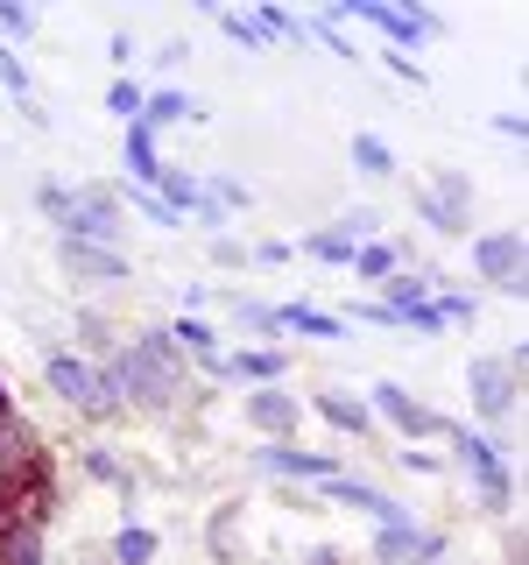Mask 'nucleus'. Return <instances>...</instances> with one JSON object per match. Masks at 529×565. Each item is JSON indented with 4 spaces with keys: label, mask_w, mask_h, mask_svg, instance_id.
Returning <instances> with one entry per match:
<instances>
[{
    "label": "nucleus",
    "mask_w": 529,
    "mask_h": 565,
    "mask_svg": "<svg viewBox=\"0 0 529 565\" xmlns=\"http://www.w3.org/2000/svg\"><path fill=\"white\" fill-rule=\"evenodd\" d=\"M473 276L494 282L501 297H522V234L516 226H494V234L473 241Z\"/></svg>",
    "instance_id": "6e6552de"
},
{
    "label": "nucleus",
    "mask_w": 529,
    "mask_h": 565,
    "mask_svg": "<svg viewBox=\"0 0 529 565\" xmlns=\"http://www.w3.org/2000/svg\"><path fill=\"white\" fill-rule=\"evenodd\" d=\"M219 29L234 35L240 50H269V43H261V29H255V14H219Z\"/></svg>",
    "instance_id": "473e14b6"
},
{
    "label": "nucleus",
    "mask_w": 529,
    "mask_h": 565,
    "mask_svg": "<svg viewBox=\"0 0 529 565\" xmlns=\"http://www.w3.org/2000/svg\"><path fill=\"white\" fill-rule=\"evenodd\" d=\"M43 382H50V396H64L71 411H85V417H114L120 411V396L106 388V375H99V361H85V353H50L43 361Z\"/></svg>",
    "instance_id": "20e7f679"
},
{
    "label": "nucleus",
    "mask_w": 529,
    "mask_h": 565,
    "mask_svg": "<svg viewBox=\"0 0 529 565\" xmlns=\"http://www.w3.org/2000/svg\"><path fill=\"white\" fill-rule=\"evenodd\" d=\"M114 565H155V530H141V523H128L114 537V552H106Z\"/></svg>",
    "instance_id": "5701e85b"
},
{
    "label": "nucleus",
    "mask_w": 529,
    "mask_h": 565,
    "mask_svg": "<svg viewBox=\"0 0 529 565\" xmlns=\"http://www.w3.org/2000/svg\"><path fill=\"white\" fill-rule=\"evenodd\" d=\"M423 544H431V530H423L417 516H402V523H375V565H410Z\"/></svg>",
    "instance_id": "4468645a"
},
{
    "label": "nucleus",
    "mask_w": 529,
    "mask_h": 565,
    "mask_svg": "<svg viewBox=\"0 0 529 565\" xmlns=\"http://www.w3.org/2000/svg\"><path fill=\"white\" fill-rule=\"evenodd\" d=\"M247 424H255L261 438H290L296 424H304V403L290 396V388H247Z\"/></svg>",
    "instance_id": "9b49d317"
},
{
    "label": "nucleus",
    "mask_w": 529,
    "mask_h": 565,
    "mask_svg": "<svg viewBox=\"0 0 529 565\" xmlns=\"http://www.w3.org/2000/svg\"><path fill=\"white\" fill-rule=\"evenodd\" d=\"M346 326H381V332H402V311H388L381 297H367V305L346 311Z\"/></svg>",
    "instance_id": "c756f323"
},
{
    "label": "nucleus",
    "mask_w": 529,
    "mask_h": 565,
    "mask_svg": "<svg viewBox=\"0 0 529 565\" xmlns=\"http://www.w3.org/2000/svg\"><path fill=\"white\" fill-rule=\"evenodd\" d=\"M255 467L276 473V481H311V488H325V481H339V473H346L339 452H304V446H290V438H261Z\"/></svg>",
    "instance_id": "0eeeda50"
},
{
    "label": "nucleus",
    "mask_w": 529,
    "mask_h": 565,
    "mask_svg": "<svg viewBox=\"0 0 529 565\" xmlns=\"http://www.w3.org/2000/svg\"><path fill=\"white\" fill-rule=\"evenodd\" d=\"M71 332H78L85 361H106V353L120 347V332H114V318H106V311H78V318H71Z\"/></svg>",
    "instance_id": "aec40b11"
},
{
    "label": "nucleus",
    "mask_w": 529,
    "mask_h": 565,
    "mask_svg": "<svg viewBox=\"0 0 529 565\" xmlns=\"http://www.w3.org/2000/svg\"><path fill=\"white\" fill-rule=\"evenodd\" d=\"M176 120H205V106L191 99L184 85H149V93H141V128L163 135V128H176Z\"/></svg>",
    "instance_id": "f8f14e48"
},
{
    "label": "nucleus",
    "mask_w": 529,
    "mask_h": 565,
    "mask_svg": "<svg viewBox=\"0 0 529 565\" xmlns=\"http://www.w3.org/2000/svg\"><path fill=\"white\" fill-rule=\"evenodd\" d=\"M304 565H346V558H339V544H317V552H311Z\"/></svg>",
    "instance_id": "79ce46f5"
},
{
    "label": "nucleus",
    "mask_w": 529,
    "mask_h": 565,
    "mask_svg": "<svg viewBox=\"0 0 529 565\" xmlns=\"http://www.w3.org/2000/svg\"><path fill=\"white\" fill-rule=\"evenodd\" d=\"M417 220L431 226V234H466V226H473V184H466V170L438 163L431 184L417 191Z\"/></svg>",
    "instance_id": "423d86ee"
},
{
    "label": "nucleus",
    "mask_w": 529,
    "mask_h": 565,
    "mask_svg": "<svg viewBox=\"0 0 529 565\" xmlns=\"http://www.w3.org/2000/svg\"><path fill=\"white\" fill-rule=\"evenodd\" d=\"M346 156H353V170H360V177H375V184H381V177H396V149H388L381 135H367V128L346 141Z\"/></svg>",
    "instance_id": "6ab92c4d"
},
{
    "label": "nucleus",
    "mask_w": 529,
    "mask_h": 565,
    "mask_svg": "<svg viewBox=\"0 0 529 565\" xmlns=\"http://www.w3.org/2000/svg\"><path fill=\"white\" fill-rule=\"evenodd\" d=\"M106 114L141 120V85H134V78H114V85H106Z\"/></svg>",
    "instance_id": "c85d7f7f"
},
{
    "label": "nucleus",
    "mask_w": 529,
    "mask_h": 565,
    "mask_svg": "<svg viewBox=\"0 0 529 565\" xmlns=\"http://www.w3.org/2000/svg\"><path fill=\"white\" fill-rule=\"evenodd\" d=\"M339 234H346L353 247L381 241V212H367V205H346V212H339Z\"/></svg>",
    "instance_id": "a878e982"
},
{
    "label": "nucleus",
    "mask_w": 529,
    "mask_h": 565,
    "mask_svg": "<svg viewBox=\"0 0 529 565\" xmlns=\"http://www.w3.org/2000/svg\"><path fill=\"white\" fill-rule=\"evenodd\" d=\"M106 64H120V71L134 64V35H128V29H114V35H106Z\"/></svg>",
    "instance_id": "58836bf2"
},
{
    "label": "nucleus",
    "mask_w": 529,
    "mask_h": 565,
    "mask_svg": "<svg viewBox=\"0 0 529 565\" xmlns=\"http://www.w3.org/2000/svg\"><path fill=\"white\" fill-rule=\"evenodd\" d=\"M396 269H402V247H396V241H367V247H353V276L375 282V290H381V282L396 276Z\"/></svg>",
    "instance_id": "a211bd4d"
},
{
    "label": "nucleus",
    "mask_w": 529,
    "mask_h": 565,
    "mask_svg": "<svg viewBox=\"0 0 529 565\" xmlns=\"http://www.w3.org/2000/svg\"><path fill=\"white\" fill-rule=\"evenodd\" d=\"M311 411L325 417L332 431H346V438H367V431H375V411H367V403H353L346 388H317V396H311Z\"/></svg>",
    "instance_id": "ddd939ff"
},
{
    "label": "nucleus",
    "mask_w": 529,
    "mask_h": 565,
    "mask_svg": "<svg viewBox=\"0 0 529 565\" xmlns=\"http://www.w3.org/2000/svg\"><path fill=\"white\" fill-rule=\"evenodd\" d=\"M212 262H219V269H247V241L219 234V241H212Z\"/></svg>",
    "instance_id": "c9c22d12"
},
{
    "label": "nucleus",
    "mask_w": 529,
    "mask_h": 565,
    "mask_svg": "<svg viewBox=\"0 0 529 565\" xmlns=\"http://www.w3.org/2000/svg\"><path fill=\"white\" fill-rule=\"evenodd\" d=\"M452 467L466 473L473 488H481V509H494V516H508L516 509V481H508V452L494 446L487 431H473V424H452Z\"/></svg>",
    "instance_id": "f03ea898"
},
{
    "label": "nucleus",
    "mask_w": 529,
    "mask_h": 565,
    "mask_svg": "<svg viewBox=\"0 0 529 565\" xmlns=\"http://www.w3.org/2000/svg\"><path fill=\"white\" fill-rule=\"evenodd\" d=\"M375 411L396 424L402 438H452V417H445V411H431L423 396H410L402 382H375Z\"/></svg>",
    "instance_id": "1a4fd4ad"
},
{
    "label": "nucleus",
    "mask_w": 529,
    "mask_h": 565,
    "mask_svg": "<svg viewBox=\"0 0 529 565\" xmlns=\"http://www.w3.org/2000/svg\"><path fill=\"white\" fill-rule=\"evenodd\" d=\"M35 205H43V220H50V226H64V212H71V184H35Z\"/></svg>",
    "instance_id": "2f4dec72"
},
{
    "label": "nucleus",
    "mask_w": 529,
    "mask_h": 565,
    "mask_svg": "<svg viewBox=\"0 0 529 565\" xmlns=\"http://www.w3.org/2000/svg\"><path fill=\"white\" fill-rule=\"evenodd\" d=\"M155 199H163L170 212H191V205H198V191H205V177H191L184 163H163V170H155Z\"/></svg>",
    "instance_id": "f3484780"
},
{
    "label": "nucleus",
    "mask_w": 529,
    "mask_h": 565,
    "mask_svg": "<svg viewBox=\"0 0 529 565\" xmlns=\"http://www.w3.org/2000/svg\"><path fill=\"white\" fill-rule=\"evenodd\" d=\"M304 255L311 262H332V269H353V241L339 234V226H317V234H304Z\"/></svg>",
    "instance_id": "4be33fe9"
},
{
    "label": "nucleus",
    "mask_w": 529,
    "mask_h": 565,
    "mask_svg": "<svg viewBox=\"0 0 529 565\" xmlns=\"http://www.w3.org/2000/svg\"><path fill=\"white\" fill-rule=\"evenodd\" d=\"M396 459H402L410 473H445V459H438V452H396Z\"/></svg>",
    "instance_id": "a19ab883"
},
{
    "label": "nucleus",
    "mask_w": 529,
    "mask_h": 565,
    "mask_svg": "<svg viewBox=\"0 0 529 565\" xmlns=\"http://www.w3.org/2000/svg\"><path fill=\"white\" fill-rule=\"evenodd\" d=\"M85 473H93V481H106V488H120V494H134V473L114 459V446H93V452H85Z\"/></svg>",
    "instance_id": "393cba45"
},
{
    "label": "nucleus",
    "mask_w": 529,
    "mask_h": 565,
    "mask_svg": "<svg viewBox=\"0 0 529 565\" xmlns=\"http://www.w3.org/2000/svg\"><path fill=\"white\" fill-rule=\"evenodd\" d=\"M0 85H8L14 99H29V71H22V57H14L8 43H0Z\"/></svg>",
    "instance_id": "72a5a7b5"
},
{
    "label": "nucleus",
    "mask_w": 529,
    "mask_h": 565,
    "mask_svg": "<svg viewBox=\"0 0 529 565\" xmlns=\"http://www.w3.org/2000/svg\"><path fill=\"white\" fill-rule=\"evenodd\" d=\"M431 305L445 311V326H473V297H458V290H438Z\"/></svg>",
    "instance_id": "f704fd0d"
},
{
    "label": "nucleus",
    "mask_w": 529,
    "mask_h": 565,
    "mask_svg": "<svg viewBox=\"0 0 529 565\" xmlns=\"http://www.w3.org/2000/svg\"><path fill=\"white\" fill-rule=\"evenodd\" d=\"M184 64H191V43H184V35H170V43H155V57H149V71H155V78H176Z\"/></svg>",
    "instance_id": "cd10ccee"
},
{
    "label": "nucleus",
    "mask_w": 529,
    "mask_h": 565,
    "mask_svg": "<svg viewBox=\"0 0 529 565\" xmlns=\"http://www.w3.org/2000/svg\"><path fill=\"white\" fill-rule=\"evenodd\" d=\"M226 311H234V326L255 332V340H282V318H276V305H261V297H226Z\"/></svg>",
    "instance_id": "412c9836"
},
{
    "label": "nucleus",
    "mask_w": 529,
    "mask_h": 565,
    "mask_svg": "<svg viewBox=\"0 0 529 565\" xmlns=\"http://www.w3.org/2000/svg\"><path fill=\"white\" fill-rule=\"evenodd\" d=\"M247 262H261V269H282V262H290V241H255V247H247Z\"/></svg>",
    "instance_id": "e433bc0d"
},
{
    "label": "nucleus",
    "mask_w": 529,
    "mask_h": 565,
    "mask_svg": "<svg viewBox=\"0 0 529 565\" xmlns=\"http://www.w3.org/2000/svg\"><path fill=\"white\" fill-rule=\"evenodd\" d=\"M78 565H114V558H106V552H85V558H78Z\"/></svg>",
    "instance_id": "37998d69"
},
{
    "label": "nucleus",
    "mask_w": 529,
    "mask_h": 565,
    "mask_svg": "<svg viewBox=\"0 0 529 565\" xmlns=\"http://www.w3.org/2000/svg\"><path fill=\"white\" fill-rule=\"evenodd\" d=\"M120 205H134L149 226H184V212H170L163 199H155V191H141V184H120Z\"/></svg>",
    "instance_id": "b1692460"
},
{
    "label": "nucleus",
    "mask_w": 529,
    "mask_h": 565,
    "mask_svg": "<svg viewBox=\"0 0 529 565\" xmlns=\"http://www.w3.org/2000/svg\"><path fill=\"white\" fill-rule=\"evenodd\" d=\"M29 35H35V8H14V0H0V43H29Z\"/></svg>",
    "instance_id": "bb28decb"
},
{
    "label": "nucleus",
    "mask_w": 529,
    "mask_h": 565,
    "mask_svg": "<svg viewBox=\"0 0 529 565\" xmlns=\"http://www.w3.org/2000/svg\"><path fill=\"white\" fill-rule=\"evenodd\" d=\"M445 552H452V544H445V530H431V544H423V552H417L410 565H445Z\"/></svg>",
    "instance_id": "ea45409f"
},
{
    "label": "nucleus",
    "mask_w": 529,
    "mask_h": 565,
    "mask_svg": "<svg viewBox=\"0 0 529 565\" xmlns=\"http://www.w3.org/2000/svg\"><path fill=\"white\" fill-rule=\"evenodd\" d=\"M332 22H367V29H381L388 50H402V57H410L423 35H445V22H438L431 8H388V0H339V8H332Z\"/></svg>",
    "instance_id": "39448f33"
},
{
    "label": "nucleus",
    "mask_w": 529,
    "mask_h": 565,
    "mask_svg": "<svg viewBox=\"0 0 529 565\" xmlns=\"http://www.w3.org/2000/svg\"><path fill=\"white\" fill-rule=\"evenodd\" d=\"M466 396H473V417H481V424L516 417V396H522V347L473 353V361H466ZM481 424H473V431H481Z\"/></svg>",
    "instance_id": "f257e3e1"
},
{
    "label": "nucleus",
    "mask_w": 529,
    "mask_h": 565,
    "mask_svg": "<svg viewBox=\"0 0 529 565\" xmlns=\"http://www.w3.org/2000/svg\"><path fill=\"white\" fill-rule=\"evenodd\" d=\"M381 64H388V71H396V78H402V85H423V64H417V57H402V50H381Z\"/></svg>",
    "instance_id": "4c0bfd02"
},
{
    "label": "nucleus",
    "mask_w": 529,
    "mask_h": 565,
    "mask_svg": "<svg viewBox=\"0 0 529 565\" xmlns=\"http://www.w3.org/2000/svg\"><path fill=\"white\" fill-rule=\"evenodd\" d=\"M57 241H93V247H120L128 241V205H120V184H78L71 191V212L57 226Z\"/></svg>",
    "instance_id": "7ed1b4c3"
},
{
    "label": "nucleus",
    "mask_w": 529,
    "mask_h": 565,
    "mask_svg": "<svg viewBox=\"0 0 529 565\" xmlns=\"http://www.w3.org/2000/svg\"><path fill=\"white\" fill-rule=\"evenodd\" d=\"M120 156H128V184L149 191L155 170H163V149H155V135L141 128V120H128V135H120Z\"/></svg>",
    "instance_id": "2eb2a0df"
},
{
    "label": "nucleus",
    "mask_w": 529,
    "mask_h": 565,
    "mask_svg": "<svg viewBox=\"0 0 529 565\" xmlns=\"http://www.w3.org/2000/svg\"><path fill=\"white\" fill-rule=\"evenodd\" d=\"M184 220H198V226H205V234H212V241H219V234H226V205H219V199H212V191H198V205H191V212H184Z\"/></svg>",
    "instance_id": "7c9ffc66"
},
{
    "label": "nucleus",
    "mask_w": 529,
    "mask_h": 565,
    "mask_svg": "<svg viewBox=\"0 0 529 565\" xmlns=\"http://www.w3.org/2000/svg\"><path fill=\"white\" fill-rule=\"evenodd\" d=\"M282 332H304V340H346V318L339 311H317V305H282Z\"/></svg>",
    "instance_id": "dca6fc26"
},
{
    "label": "nucleus",
    "mask_w": 529,
    "mask_h": 565,
    "mask_svg": "<svg viewBox=\"0 0 529 565\" xmlns=\"http://www.w3.org/2000/svg\"><path fill=\"white\" fill-rule=\"evenodd\" d=\"M57 262H64V276H78V282H128L134 276L128 247H93V241H57Z\"/></svg>",
    "instance_id": "9d476101"
}]
</instances>
